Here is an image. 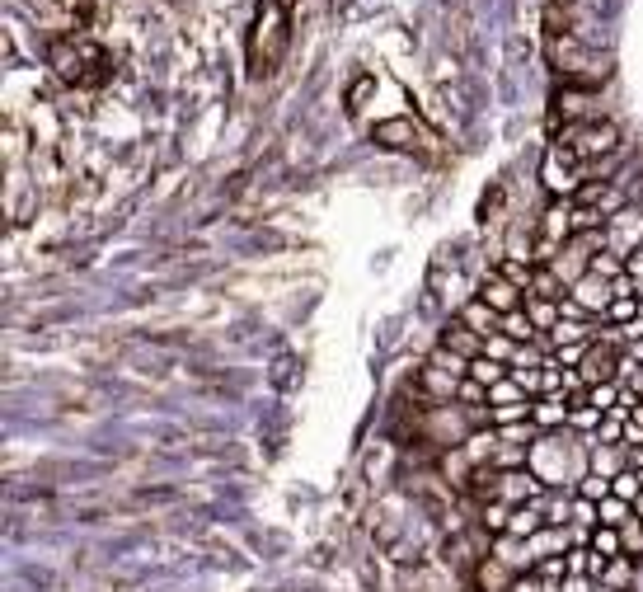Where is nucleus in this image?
<instances>
[{
  "instance_id": "f257e3e1",
  "label": "nucleus",
  "mask_w": 643,
  "mask_h": 592,
  "mask_svg": "<svg viewBox=\"0 0 643 592\" xmlns=\"http://www.w3.org/2000/svg\"><path fill=\"white\" fill-rule=\"evenodd\" d=\"M587 452H592V437H587V442H573V428H564V433H540L536 442H531V461H526V466L545 480V489H559L564 480H582V475L592 470Z\"/></svg>"
},
{
  "instance_id": "f03ea898",
  "label": "nucleus",
  "mask_w": 643,
  "mask_h": 592,
  "mask_svg": "<svg viewBox=\"0 0 643 592\" xmlns=\"http://www.w3.org/2000/svg\"><path fill=\"white\" fill-rule=\"evenodd\" d=\"M550 66L559 85H578V90H597L601 80L611 76V57L587 47L578 33H554L550 38Z\"/></svg>"
},
{
  "instance_id": "7ed1b4c3",
  "label": "nucleus",
  "mask_w": 643,
  "mask_h": 592,
  "mask_svg": "<svg viewBox=\"0 0 643 592\" xmlns=\"http://www.w3.org/2000/svg\"><path fill=\"white\" fill-rule=\"evenodd\" d=\"M287 52V0H263L254 15V38H249V66L254 76H268Z\"/></svg>"
},
{
  "instance_id": "20e7f679",
  "label": "nucleus",
  "mask_w": 643,
  "mask_h": 592,
  "mask_svg": "<svg viewBox=\"0 0 643 592\" xmlns=\"http://www.w3.org/2000/svg\"><path fill=\"white\" fill-rule=\"evenodd\" d=\"M559 146H564L578 165H597V160H606V156H615V151H620V127H615L611 118L573 123V127H564Z\"/></svg>"
},
{
  "instance_id": "39448f33",
  "label": "nucleus",
  "mask_w": 643,
  "mask_h": 592,
  "mask_svg": "<svg viewBox=\"0 0 643 592\" xmlns=\"http://www.w3.org/2000/svg\"><path fill=\"white\" fill-rule=\"evenodd\" d=\"M573 212H578V203L573 198H554L550 207H545V217H540V240H536V268H545L554 259V254L564 250L568 240H573Z\"/></svg>"
},
{
  "instance_id": "423d86ee",
  "label": "nucleus",
  "mask_w": 643,
  "mask_h": 592,
  "mask_svg": "<svg viewBox=\"0 0 643 592\" xmlns=\"http://www.w3.org/2000/svg\"><path fill=\"white\" fill-rule=\"evenodd\" d=\"M371 137H376V146H385V151H404V156H432V151H437L432 137L414 123V118H385V123H376Z\"/></svg>"
},
{
  "instance_id": "0eeeda50",
  "label": "nucleus",
  "mask_w": 643,
  "mask_h": 592,
  "mask_svg": "<svg viewBox=\"0 0 643 592\" xmlns=\"http://www.w3.org/2000/svg\"><path fill=\"white\" fill-rule=\"evenodd\" d=\"M550 489H545V480H540L531 466H521V470H498V480H493V499L507 503V508H521V503H536L545 499ZM489 499V503H493Z\"/></svg>"
},
{
  "instance_id": "6e6552de",
  "label": "nucleus",
  "mask_w": 643,
  "mask_h": 592,
  "mask_svg": "<svg viewBox=\"0 0 643 592\" xmlns=\"http://www.w3.org/2000/svg\"><path fill=\"white\" fill-rule=\"evenodd\" d=\"M540 179H545V188H550V198H578V193H582V170H578V160L568 156L559 141H554L550 151H545Z\"/></svg>"
},
{
  "instance_id": "1a4fd4ad",
  "label": "nucleus",
  "mask_w": 643,
  "mask_h": 592,
  "mask_svg": "<svg viewBox=\"0 0 643 592\" xmlns=\"http://www.w3.org/2000/svg\"><path fill=\"white\" fill-rule=\"evenodd\" d=\"M639 240H643V212H634V207L615 212V217L606 221V231H601V245L611 254H620V259L639 254Z\"/></svg>"
},
{
  "instance_id": "9d476101",
  "label": "nucleus",
  "mask_w": 643,
  "mask_h": 592,
  "mask_svg": "<svg viewBox=\"0 0 643 592\" xmlns=\"http://www.w3.org/2000/svg\"><path fill=\"white\" fill-rule=\"evenodd\" d=\"M564 118L568 127L573 123H592V118H601L597 109V90H578V85H559L554 90V123Z\"/></svg>"
},
{
  "instance_id": "9b49d317",
  "label": "nucleus",
  "mask_w": 643,
  "mask_h": 592,
  "mask_svg": "<svg viewBox=\"0 0 643 592\" xmlns=\"http://www.w3.org/2000/svg\"><path fill=\"white\" fill-rule=\"evenodd\" d=\"M479 301H489L498 315L526 311V292H521L517 282H507L498 268H493V273H484V282H479Z\"/></svg>"
},
{
  "instance_id": "f8f14e48",
  "label": "nucleus",
  "mask_w": 643,
  "mask_h": 592,
  "mask_svg": "<svg viewBox=\"0 0 643 592\" xmlns=\"http://www.w3.org/2000/svg\"><path fill=\"white\" fill-rule=\"evenodd\" d=\"M568 296L578 301L587 315H606L615 306V287L606 278H597V273H587V278H578L573 287H568Z\"/></svg>"
},
{
  "instance_id": "ddd939ff",
  "label": "nucleus",
  "mask_w": 643,
  "mask_h": 592,
  "mask_svg": "<svg viewBox=\"0 0 643 592\" xmlns=\"http://www.w3.org/2000/svg\"><path fill=\"white\" fill-rule=\"evenodd\" d=\"M460 376H451L446 367H437V362H423V372H418V390L428 395V400H437V405H451L460 395Z\"/></svg>"
},
{
  "instance_id": "4468645a",
  "label": "nucleus",
  "mask_w": 643,
  "mask_h": 592,
  "mask_svg": "<svg viewBox=\"0 0 643 592\" xmlns=\"http://www.w3.org/2000/svg\"><path fill=\"white\" fill-rule=\"evenodd\" d=\"M568 419H573L568 395H540L536 405H531V423H536L540 433H564Z\"/></svg>"
},
{
  "instance_id": "2eb2a0df",
  "label": "nucleus",
  "mask_w": 643,
  "mask_h": 592,
  "mask_svg": "<svg viewBox=\"0 0 643 592\" xmlns=\"http://www.w3.org/2000/svg\"><path fill=\"white\" fill-rule=\"evenodd\" d=\"M484 334H475V329L465 325V320H451V325H446V334H442V348H451V353H460V358H484Z\"/></svg>"
},
{
  "instance_id": "dca6fc26",
  "label": "nucleus",
  "mask_w": 643,
  "mask_h": 592,
  "mask_svg": "<svg viewBox=\"0 0 643 592\" xmlns=\"http://www.w3.org/2000/svg\"><path fill=\"white\" fill-rule=\"evenodd\" d=\"M517 569H507L498 555H484L479 560V569H475V583H479V592H512V583H517Z\"/></svg>"
},
{
  "instance_id": "f3484780",
  "label": "nucleus",
  "mask_w": 643,
  "mask_h": 592,
  "mask_svg": "<svg viewBox=\"0 0 643 592\" xmlns=\"http://www.w3.org/2000/svg\"><path fill=\"white\" fill-rule=\"evenodd\" d=\"M460 320H465V325L475 329V334H484V339H493V334H503V315L493 311L489 301H465V306H460Z\"/></svg>"
},
{
  "instance_id": "a211bd4d",
  "label": "nucleus",
  "mask_w": 643,
  "mask_h": 592,
  "mask_svg": "<svg viewBox=\"0 0 643 592\" xmlns=\"http://www.w3.org/2000/svg\"><path fill=\"white\" fill-rule=\"evenodd\" d=\"M526 315H531V325L550 339V329L564 320V311H559V301H545V296H526Z\"/></svg>"
},
{
  "instance_id": "6ab92c4d",
  "label": "nucleus",
  "mask_w": 643,
  "mask_h": 592,
  "mask_svg": "<svg viewBox=\"0 0 643 592\" xmlns=\"http://www.w3.org/2000/svg\"><path fill=\"white\" fill-rule=\"evenodd\" d=\"M587 461H592V470L597 475H606V480H615L625 466V447H601V442H592V452H587Z\"/></svg>"
},
{
  "instance_id": "aec40b11",
  "label": "nucleus",
  "mask_w": 643,
  "mask_h": 592,
  "mask_svg": "<svg viewBox=\"0 0 643 592\" xmlns=\"http://www.w3.org/2000/svg\"><path fill=\"white\" fill-rule=\"evenodd\" d=\"M597 339V329L587 325V320H559L550 329V348H568V343H592Z\"/></svg>"
},
{
  "instance_id": "412c9836",
  "label": "nucleus",
  "mask_w": 643,
  "mask_h": 592,
  "mask_svg": "<svg viewBox=\"0 0 643 592\" xmlns=\"http://www.w3.org/2000/svg\"><path fill=\"white\" fill-rule=\"evenodd\" d=\"M526 546H531V555H536V564H540V560H550V555H568V536H564V527H545L540 536H531Z\"/></svg>"
},
{
  "instance_id": "4be33fe9",
  "label": "nucleus",
  "mask_w": 643,
  "mask_h": 592,
  "mask_svg": "<svg viewBox=\"0 0 643 592\" xmlns=\"http://www.w3.org/2000/svg\"><path fill=\"white\" fill-rule=\"evenodd\" d=\"M512 376V362H493V358H475L470 362V381H479L484 390H493L498 381H507Z\"/></svg>"
},
{
  "instance_id": "5701e85b",
  "label": "nucleus",
  "mask_w": 643,
  "mask_h": 592,
  "mask_svg": "<svg viewBox=\"0 0 643 592\" xmlns=\"http://www.w3.org/2000/svg\"><path fill=\"white\" fill-rule=\"evenodd\" d=\"M498 273H503L507 282H517L526 296H531V287H536V264H526V259H512V254H503V259H498Z\"/></svg>"
},
{
  "instance_id": "b1692460",
  "label": "nucleus",
  "mask_w": 643,
  "mask_h": 592,
  "mask_svg": "<svg viewBox=\"0 0 643 592\" xmlns=\"http://www.w3.org/2000/svg\"><path fill=\"white\" fill-rule=\"evenodd\" d=\"M634 555H620V560L606 564V574H601V588H615V592H629V583H634Z\"/></svg>"
},
{
  "instance_id": "393cba45",
  "label": "nucleus",
  "mask_w": 643,
  "mask_h": 592,
  "mask_svg": "<svg viewBox=\"0 0 643 592\" xmlns=\"http://www.w3.org/2000/svg\"><path fill=\"white\" fill-rule=\"evenodd\" d=\"M615 494V480H606V475H597V470H587L578 480V499H587V503H606Z\"/></svg>"
},
{
  "instance_id": "a878e982",
  "label": "nucleus",
  "mask_w": 643,
  "mask_h": 592,
  "mask_svg": "<svg viewBox=\"0 0 643 592\" xmlns=\"http://www.w3.org/2000/svg\"><path fill=\"white\" fill-rule=\"evenodd\" d=\"M592 550H597L601 560H620V555H625L620 527H592Z\"/></svg>"
},
{
  "instance_id": "bb28decb",
  "label": "nucleus",
  "mask_w": 643,
  "mask_h": 592,
  "mask_svg": "<svg viewBox=\"0 0 643 592\" xmlns=\"http://www.w3.org/2000/svg\"><path fill=\"white\" fill-rule=\"evenodd\" d=\"M629 517H634V503H625V499H606V503H597V527H625Z\"/></svg>"
},
{
  "instance_id": "cd10ccee",
  "label": "nucleus",
  "mask_w": 643,
  "mask_h": 592,
  "mask_svg": "<svg viewBox=\"0 0 643 592\" xmlns=\"http://www.w3.org/2000/svg\"><path fill=\"white\" fill-rule=\"evenodd\" d=\"M507 522H512V508H507V503H484V517H479V527L489 531L493 541H498V536H507Z\"/></svg>"
},
{
  "instance_id": "c85d7f7f",
  "label": "nucleus",
  "mask_w": 643,
  "mask_h": 592,
  "mask_svg": "<svg viewBox=\"0 0 643 592\" xmlns=\"http://www.w3.org/2000/svg\"><path fill=\"white\" fill-rule=\"evenodd\" d=\"M503 334H512L517 343H536V339H545L536 325H531V315L526 311H512V315H503Z\"/></svg>"
},
{
  "instance_id": "c756f323",
  "label": "nucleus",
  "mask_w": 643,
  "mask_h": 592,
  "mask_svg": "<svg viewBox=\"0 0 643 592\" xmlns=\"http://www.w3.org/2000/svg\"><path fill=\"white\" fill-rule=\"evenodd\" d=\"M620 395H625V390H620V381H606V386H592V390H587V405L597 409V414H611V409L620 405Z\"/></svg>"
},
{
  "instance_id": "7c9ffc66",
  "label": "nucleus",
  "mask_w": 643,
  "mask_h": 592,
  "mask_svg": "<svg viewBox=\"0 0 643 592\" xmlns=\"http://www.w3.org/2000/svg\"><path fill=\"white\" fill-rule=\"evenodd\" d=\"M521 400H531V395L517 386V376H507V381H498V386L489 390V409H498V405H521Z\"/></svg>"
},
{
  "instance_id": "2f4dec72",
  "label": "nucleus",
  "mask_w": 643,
  "mask_h": 592,
  "mask_svg": "<svg viewBox=\"0 0 643 592\" xmlns=\"http://www.w3.org/2000/svg\"><path fill=\"white\" fill-rule=\"evenodd\" d=\"M531 296H545V301H564L568 287L554 278V268H536V287H531Z\"/></svg>"
},
{
  "instance_id": "473e14b6",
  "label": "nucleus",
  "mask_w": 643,
  "mask_h": 592,
  "mask_svg": "<svg viewBox=\"0 0 643 592\" xmlns=\"http://www.w3.org/2000/svg\"><path fill=\"white\" fill-rule=\"evenodd\" d=\"M545 353H540V339L536 343H521L517 348V358H512V372H536V367H545Z\"/></svg>"
},
{
  "instance_id": "72a5a7b5",
  "label": "nucleus",
  "mask_w": 643,
  "mask_h": 592,
  "mask_svg": "<svg viewBox=\"0 0 643 592\" xmlns=\"http://www.w3.org/2000/svg\"><path fill=\"white\" fill-rule=\"evenodd\" d=\"M517 348H521V343L512 339V334H493V339L484 343V358H493V362H512V358H517Z\"/></svg>"
},
{
  "instance_id": "f704fd0d",
  "label": "nucleus",
  "mask_w": 643,
  "mask_h": 592,
  "mask_svg": "<svg viewBox=\"0 0 643 592\" xmlns=\"http://www.w3.org/2000/svg\"><path fill=\"white\" fill-rule=\"evenodd\" d=\"M592 273H597V278H606V282L625 278V259H620V254H611V250H601L597 259H592Z\"/></svg>"
},
{
  "instance_id": "c9c22d12",
  "label": "nucleus",
  "mask_w": 643,
  "mask_h": 592,
  "mask_svg": "<svg viewBox=\"0 0 643 592\" xmlns=\"http://www.w3.org/2000/svg\"><path fill=\"white\" fill-rule=\"evenodd\" d=\"M545 522L550 527H568L573 522V503L559 499V494H545Z\"/></svg>"
},
{
  "instance_id": "e433bc0d",
  "label": "nucleus",
  "mask_w": 643,
  "mask_h": 592,
  "mask_svg": "<svg viewBox=\"0 0 643 592\" xmlns=\"http://www.w3.org/2000/svg\"><path fill=\"white\" fill-rule=\"evenodd\" d=\"M643 494V480H639V470H620L615 475V499H625V503H639Z\"/></svg>"
},
{
  "instance_id": "4c0bfd02",
  "label": "nucleus",
  "mask_w": 643,
  "mask_h": 592,
  "mask_svg": "<svg viewBox=\"0 0 643 592\" xmlns=\"http://www.w3.org/2000/svg\"><path fill=\"white\" fill-rule=\"evenodd\" d=\"M587 353H592V343H568V348H554V362H559V367H573V372H578L582 362H587Z\"/></svg>"
},
{
  "instance_id": "58836bf2",
  "label": "nucleus",
  "mask_w": 643,
  "mask_h": 592,
  "mask_svg": "<svg viewBox=\"0 0 643 592\" xmlns=\"http://www.w3.org/2000/svg\"><path fill=\"white\" fill-rule=\"evenodd\" d=\"M620 541H625V555H634V560H639V550H643V517H629L625 527H620Z\"/></svg>"
},
{
  "instance_id": "ea45409f",
  "label": "nucleus",
  "mask_w": 643,
  "mask_h": 592,
  "mask_svg": "<svg viewBox=\"0 0 643 592\" xmlns=\"http://www.w3.org/2000/svg\"><path fill=\"white\" fill-rule=\"evenodd\" d=\"M456 400H460V405H470V409H475V405H489V390L479 386V381H465Z\"/></svg>"
},
{
  "instance_id": "a19ab883",
  "label": "nucleus",
  "mask_w": 643,
  "mask_h": 592,
  "mask_svg": "<svg viewBox=\"0 0 643 592\" xmlns=\"http://www.w3.org/2000/svg\"><path fill=\"white\" fill-rule=\"evenodd\" d=\"M625 376H629V390L643 400V367H634V362H625Z\"/></svg>"
},
{
  "instance_id": "79ce46f5",
  "label": "nucleus",
  "mask_w": 643,
  "mask_h": 592,
  "mask_svg": "<svg viewBox=\"0 0 643 592\" xmlns=\"http://www.w3.org/2000/svg\"><path fill=\"white\" fill-rule=\"evenodd\" d=\"M625 466L629 470H643V442H639V447H625Z\"/></svg>"
},
{
  "instance_id": "37998d69",
  "label": "nucleus",
  "mask_w": 643,
  "mask_h": 592,
  "mask_svg": "<svg viewBox=\"0 0 643 592\" xmlns=\"http://www.w3.org/2000/svg\"><path fill=\"white\" fill-rule=\"evenodd\" d=\"M629 423H634V428H643V400L634 405V419H629Z\"/></svg>"
},
{
  "instance_id": "c03bdc74",
  "label": "nucleus",
  "mask_w": 643,
  "mask_h": 592,
  "mask_svg": "<svg viewBox=\"0 0 643 592\" xmlns=\"http://www.w3.org/2000/svg\"><path fill=\"white\" fill-rule=\"evenodd\" d=\"M634 517H643V494H639V503H634Z\"/></svg>"
},
{
  "instance_id": "a18cd8bd",
  "label": "nucleus",
  "mask_w": 643,
  "mask_h": 592,
  "mask_svg": "<svg viewBox=\"0 0 643 592\" xmlns=\"http://www.w3.org/2000/svg\"><path fill=\"white\" fill-rule=\"evenodd\" d=\"M592 592H615V588H601V583H597V588H592Z\"/></svg>"
},
{
  "instance_id": "49530a36",
  "label": "nucleus",
  "mask_w": 643,
  "mask_h": 592,
  "mask_svg": "<svg viewBox=\"0 0 643 592\" xmlns=\"http://www.w3.org/2000/svg\"><path fill=\"white\" fill-rule=\"evenodd\" d=\"M639 320H643V296H639Z\"/></svg>"
},
{
  "instance_id": "de8ad7c7",
  "label": "nucleus",
  "mask_w": 643,
  "mask_h": 592,
  "mask_svg": "<svg viewBox=\"0 0 643 592\" xmlns=\"http://www.w3.org/2000/svg\"><path fill=\"white\" fill-rule=\"evenodd\" d=\"M639 480H643V470H639Z\"/></svg>"
}]
</instances>
